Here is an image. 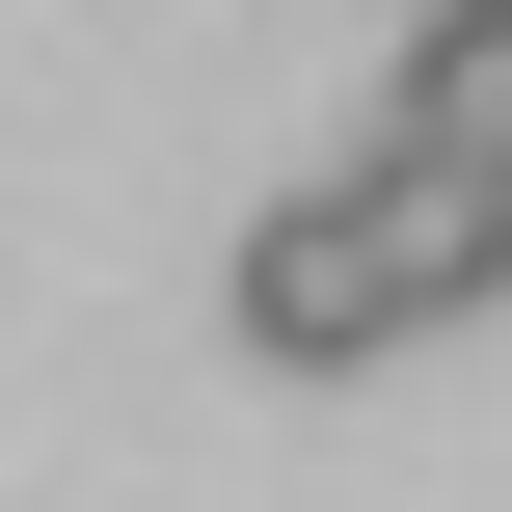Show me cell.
Returning <instances> with one entry per match:
<instances>
[{"instance_id": "6da1fadb", "label": "cell", "mask_w": 512, "mask_h": 512, "mask_svg": "<svg viewBox=\"0 0 512 512\" xmlns=\"http://www.w3.org/2000/svg\"><path fill=\"white\" fill-rule=\"evenodd\" d=\"M486 297H512V189L405 162V135H351V162H297L243 216V351H297V378H351L405 324H486Z\"/></svg>"}, {"instance_id": "7a4b0ae2", "label": "cell", "mask_w": 512, "mask_h": 512, "mask_svg": "<svg viewBox=\"0 0 512 512\" xmlns=\"http://www.w3.org/2000/svg\"><path fill=\"white\" fill-rule=\"evenodd\" d=\"M405 162H459V189H512V0H432L405 27V108H378Z\"/></svg>"}]
</instances>
